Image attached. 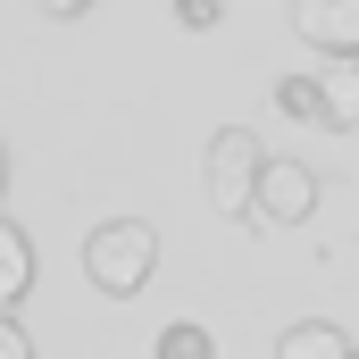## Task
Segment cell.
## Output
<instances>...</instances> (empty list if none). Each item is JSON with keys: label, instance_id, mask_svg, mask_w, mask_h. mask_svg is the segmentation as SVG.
Wrapping results in <instances>:
<instances>
[{"label": "cell", "instance_id": "4", "mask_svg": "<svg viewBox=\"0 0 359 359\" xmlns=\"http://www.w3.org/2000/svg\"><path fill=\"white\" fill-rule=\"evenodd\" d=\"M292 34L318 42L326 59L359 50V0H292Z\"/></svg>", "mask_w": 359, "mask_h": 359}, {"label": "cell", "instance_id": "13", "mask_svg": "<svg viewBox=\"0 0 359 359\" xmlns=\"http://www.w3.org/2000/svg\"><path fill=\"white\" fill-rule=\"evenodd\" d=\"M0 176H8V168H0Z\"/></svg>", "mask_w": 359, "mask_h": 359}, {"label": "cell", "instance_id": "8", "mask_svg": "<svg viewBox=\"0 0 359 359\" xmlns=\"http://www.w3.org/2000/svg\"><path fill=\"white\" fill-rule=\"evenodd\" d=\"M159 359H217V343H209V326H192V318H184V326L159 334Z\"/></svg>", "mask_w": 359, "mask_h": 359}, {"label": "cell", "instance_id": "6", "mask_svg": "<svg viewBox=\"0 0 359 359\" xmlns=\"http://www.w3.org/2000/svg\"><path fill=\"white\" fill-rule=\"evenodd\" d=\"M276 359H351V334L326 326V318H301V326L276 334Z\"/></svg>", "mask_w": 359, "mask_h": 359}, {"label": "cell", "instance_id": "7", "mask_svg": "<svg viewBox=\"0 0 359 359\" xmlns=\"http://www.w3.org/2000/svg\"><path fill=\"white\" fill-rule=\"evenodd\" d=\"M25 292H34V243L0 217V309H17Z\"/></svg>", "mask_w": 359, "mask_h": 359}, {"label": "cell", "instance_id": "9", "mask_svg": "<svg viewBox=\"0 0 359 359\" xmlns=\"http://www.w3.org/2000/svg\"><path fill=\"white\" fill-rule=\"evenodd\" d=\"M276 109H284V117H309V126H318V76H284V84H276Z\"/></svg>", "mask_w": 359, "mask_h": 359}, {"label": "cell", "instance_id": "5", "mask_svg": "<svg viewBox=\"0 0 359 359\" xmlns=\"http://www.w3.org/2000/svg\"><path fill=\"white\" fill-rule=\"evenodd\" d=\"M318 126L326 134H351L359 126V50L326 59V76H318Z\"/></svg>", "mask_w": 359, "mask_h": 359}, {"label": "cell", "instance_id": "14", "mask_svg": "<svg viewBox=\"0 0 359 359\" xmlns=\"http://www.w3.org/2000/svg\"><path fill=\"white\" fill-rule=\"evenodd\" d=\"M351 359H359V351H351Z\"/></svg>", "mask_w": 359, "mask_h": 359}, {"label": "cell", "instance_id": "2", "mask_svg": "<svg viewBox=\"0 0 359 359\" xmlns=\"http://www.w3.org/2000/svg\"><path fill=\"white\" fill-rule=\"evenodd\" d=\"M259 168H268V142L251 126H217L209 151H201V192L217 217H259Z\"/></svg>", "mask_w": 359, "mask_h": 359}, {"label": "cell", "instance_id": "3", "mask_svg": "<svg viewBox=\"0 0 359 359\" xmlns=\"http://www.w3.org/2000/svg\"><path fill=\"white\" fill-rule=\"evenodd\" d=\"M318 209V176L301 159H268L259 168V226H301Z\"/></svg>", "mask_w": 359, "mask_h": 359}, {"label": "cell", "instance_id": "10", "mask_svg": "<svg viewBox=\"0 0 359 359\" xmlns=\"http://www.w3.org/2000/svg\"><path fill=\"white\" fill-rule=\"evenodd\" d=\"M168 8H176V25H192V34L217 25V0H168Z\"/></svg>", "mask_w": 359, "mask_h": 359}, {"label": "cell", "instance_id": "1", "mask_svg": "<svg viewBox=\"0 0 359 359\" xmlns=\"http://www.w3.org/2000/svg\"><path fill=\"white\" fill-rule=\"evenodd\" d=\"M84 276H92L100 301H134V292L159 276V226H142V217H109V226H92Z\"/></svg>", "mask_w": 359, "mask_h": 359}, {"label": "cell", "instance_id": "11", "mask_svg": "<svg viewBox=\"0 0 359 359\" xmlns=\"http://www.w3.org/2000/svg\"><path fill=\"white\" fill-rule=\"evenodd\" d=\"M0 359H34V343H25V326L0 309Z\"/></svg>", "mask_w": 359, "mask_h": 359}, {"label": "cell", "instance_id": "12", "mask_svg": "<svg viewBox=\"0 0 359 359\" xmlns=\"http://www.w3.org/2000/svg\"><path fill=\"white\" fill-rule=\"evenodd\" d=\"M42 8H50V17H76V8H92V0H42Z\"/></svg>", "mask_w": 359, "mask_h": 359}]
</instances>
